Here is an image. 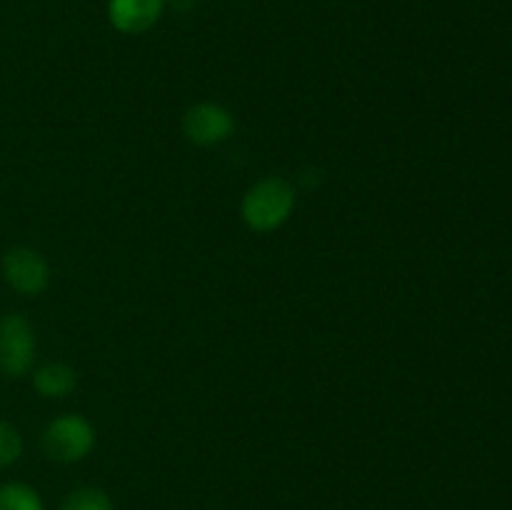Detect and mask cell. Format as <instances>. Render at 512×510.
I'll list each match as a JSON object with an SVG mask.
<instances>
[{
  "mask_svg": "<svg viewBox=\"0 0 512 510\" xmlns=\"http://www.w3.org/2000/svg\"><path fill=\"white\" fill-rule=\"evenodd\" d=\"M0 510H45V505L33 485L10 480L0 485Z\"/></svg>",
  "mask_w": 512,
  "mask_h": 510,
  "instance_id": "cell-8",
  "label": "cell"
},
{
  "mask_svg": "<svg viewBox=\"0 0 512 510\" xmlns=\"http://www.w3.org/2000/svg\"><path fill=\"white\" fill-rule=\"evenodd\" d=\"M168 0H108V23L123 35L148 33L160 23Z\"/></svg>",
  "mask_w": 512,
  "mask_h": 510,
  "instance_id": "cell-6",
  "label": "cell"
},
{
  "mask_svg": "<svg viewBox=\"0 0 512 510\" xmlns=\"http://www.w3.org/2000/svg\"><path fill=\"white\" fill-rule=\"evenodd\" d=\"M23 455V435L8 420H0V468H10Z\"/></svg>",
  "mask_w": 512,
  "mask_h": 510,
  "instance_id": "cell-10",
  "label": "cell"
},
{
  "mask_svg": "<svg viewBox=\"0 0 512 510\" xmlns=\"http://www.w3.org/2000/svg\"><path fill=\"white\" fill-rule=\"evenodd\" d=\"M35 393L48 400H63L78 388V373L65 363H45L33 373Z\"/></svg>",
  "mask_w": 512,
  "mask_h": 510,
  "instance_id": "cell-7",
  "label": "cell"
},
{
  "mask_svg": "<svg viewBox=\"0 0 512 510\" xmlns=\"http://www.w3.org/2000/svg\"><path fill=\"white\" fill-rule=\"evenodd\" d=\"M3 278L15 293L35 298L50 285V265L35 248L15 245L3 255Z\"/></svg>",
  "mask_w": 512,
  "mask_h": 510,
  "instance_id": "cell-5",
  "label": "cell"
},
{
  "mask_svg": "<svg viewBox=\"0 0 512 510\" xmlns=\"http://www.w3.org/2000/svg\"><path fill=\"white\" fill-rule=\"evenodd\" d=\"M295 205H298L295 185L290 180L278 178V175H270V178L250 185L248 193L243 195L240 218H243L245 228L253 230V233H275L288 223Z\"/></svg>",
  "mask_w": 512,
  "mask_h": 510,
  "instance_id": "cell-1",
  "label": "cell"
},
{
  "mask_svg": "<svg viewBox=\"0 0 512 510\" xmlns=\"http://www.w3.org/2000/svg\"><path fill=\"white\" fill-rule=\"evenodd\" d=\"M35 363V328L23 313H5L0 318V373L23 378Z\"/></svg>",
  "mask_w": 512,
  "mask_h": 510,
  "instance_id": "cell-3",
  "label": "cell"
},
{
  "mask_svg": "<svg viewBox=\"0 0 512 510\" xmlns=\"http://www.w3.org/2000/svg\"><path fill=\"white\" fill-rule=\"evenodd\" d=\"M168 5H173L178 10H190L195 5V0H168Z\"/></svg>",
  "mask_w": 512,
  "mask_h": 510,
  "instance_id": "cell-11",
  "label": "cell"
},
{
  "mask_svg": "<svg viewBox=\"0 0 512 510\" xmlns=\"http://www.w3.org/2000/svg\"><path fill=\"white\" fill-rule=\"evenodd\" d=\"M235 133V115L225 105L205 100L195 103L183 115V135L188 143L200 148H213L225 143Z\"/></svg>",
  "mask_w": 512,
  "mask_h": 510,
  "instance_id": "cell-4",
  "label": "cell"
},
{
  "mask_svg": "<svg viewBox=\"0 0 512 510\" xmlns=\"http://www.w3.org/2000/svg\"><path fill=\"white\" fill-rule=\"evenodd\" d=\"M95 440L98 435L85 415L63 413L45 425L40 435V448L45 458L55 463H80L93 453Z\"/></svg>",
  "mask_w": 512,
  "mask_h": 510,
  "instance_id": "cell-2",
  "label": "cell"
},
{
  "mask_svg": "<svg viewBox=\"0 0 512 510\" xmlns=\"http://www.w3.org/2000/svg\"><path fill=\"white\" fill-rule=\"evenodd\" d=\"M60 510H115V503L98 485H80L65 495Z\"/></svg>",
  "mask_w": 512,
  "mask_h": 510,
  "instance_id": "cell-9",
  "label": "cell"
}]
</instances>
